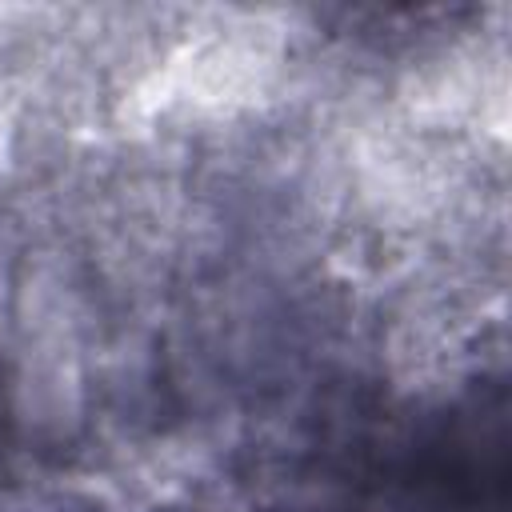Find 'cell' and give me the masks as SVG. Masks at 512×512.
Instances as JSON below:
<instances>
[{
    "instance_id": "1",
    "label": "cell",
    "mask_w": 512,
    "mask_h": 512,
    "mask_svg": "<svg viewBox=\"0 0 512 512\" xmlns=\"http://www.w3.org/2000/svg\"><path fill=\"white\" fill-rule=\"evenodd\" d=\"M408 496L420 512H504L508 504V428L504 404L492 416H452L416 444Z\"/></svg>"
}]
</instances>
